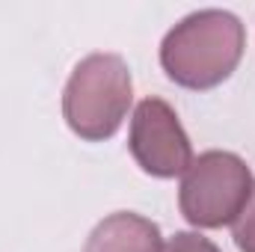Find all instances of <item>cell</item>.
Masks as SVG:
<instances>
[{"mask_svg":"<svg viewBox=\"0 0 255 252\" xmlns=\"http://www.w3.org/2000/svg\"><path fill=\"white\" fill-rule=\"evenodd\" d=\"M244 24L226 9H199L181 18L160 42V65L184 89H214L244 57Z\"/></svg>","mask_w":255,"mask_h":252,"instance_id":"obj_1","label":"cell"},{"mask_svg":"<svg viewBox=\"0 0 255 252\" xmlns=\"http://www.w3.org/2000/svg\"><path fill=\"white\" fill-rule=\"evenodd\" d=\"M133 101L130 68L119 54H89L74 65L63 92V116L68 127L86 139H110Z\"/></svg>","mask_w":255,"mask_h":252,"instance_id":"obj_2","label":"cell"},{"mask_svg":"<svg viewBox=\"0 0 255 252\" xmlns=\"http://www.w3.org/2000/svg\"><path fill=\"white\" fill-rule=\"evenodd\" d=\"M253 172L232 151H205L187 166L178 208L196 229H223L241 217L253 196Z\"/></svg>","mask_w":255,"mask_h":252,"instance_id":"obj_3","label":"cell"},{"mask_svg":"<svg viewBox=\"0 0 255 252\" xmlns=\"http://www.w3.org/2000/svg\"><path fill=\"white\" fill-rule=\"evenodd\" d=\"M128 148L142 172L154 178L184 175L193 163L190 136L178 122V113L163 98H142L130 119Z\"/></svg>","mask_w":255,"mask_h":252,"instance_id":"obj_4","label":"cell"},{"mask_svg":"<svg viewBox=\"0 0 255 252\" xmlns=\"http://www.w3.org/2000/svg\"><path fill=\"white\" fill-rule=\"evenodd\" d=\"M83 252H163V238L157 223L133 211H119L92 229Z\"/></svg>","mask_w":255,"mask_h":252,"instance_id":"obj_5","label":"cell"},{"mask_svg":"<svg viewBox=\"0 0 255 252\" xmlns=\"http://www.w3.org/2000/svg\"><path fill=\"white\" fill-rule=\"evenodd\" d=\"M235 244H238L241 252H255V187H253V196H250L247 208L235 220Z\"/></svg>","mask_w":255,"mask_h":252,"instance_id":"obj_6","label":"cell"},{"mask_svg":"<svg viewBox=\"0 0 255 252\" xmlns=\"http://www.w3.org/2000/svg\"><path fill=\"white\" fill-rule=\"evenodd\" d=\"M163 252H220V247H217L214 241L196 235V232H178V235L166 244Z\"/></svg>","mask_w":255,"mask_h":252,"instance_id":"obj_7","label":"cell"}]
</instances>
